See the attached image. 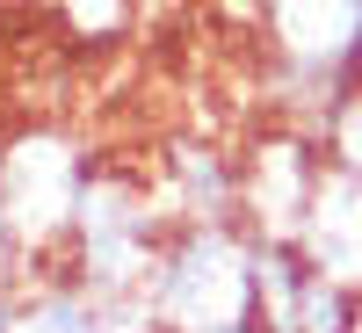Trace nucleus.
<instances>
[{
  "label": "nucleus",
  "instance_id": "6",
  "mask_svg": "<svg viewBox=\"0 0 362 333\" xmlns=\"http://www.w3.org/2000/svg\"><path fill=\"white\" fill-rule=\"evenodd\" d=\"M210 333H268L261 319H232V326H210Z\"/></svg>",
  "mask_w": 362,
  "mask_h": 333
},
{
  "label": "nucleus",
  "instance_id": "2",
  "mask_svg": "<svg viewBox=\"0 0 362 333\" xmlns=\"http://www.w3.org/2000/svg\"><path fill=\"white\" fill-rule=\"evenodd\" d=\"M160 196L174 218H239L247 225V153L218 138H167L160 145Z\"/></svg>",
  "mask_w": 362,
  "mask_h": 333
},
{
  "label": "nucleus",
  "instance_id": "3",
  "mask_svg": "<svg viewBox=\"0 0 362 333\" xmlns=\"http://www.w3.org/2000/svg\"><path fill=\"white\" fill-rule=\"evenodd\" d=\"M290 239H297V247H305L334 283H348V290L362 297V174H348V167L326 160L319 189H312V210H305V225H297Z\"/></svg>",
  "mask_w": 362,
  "mask_h": 333
},
{
  "label": "nucleus",
  "instance_id": "4",
  "mask_svg": "<svg viewBox=\"0 0 362 333\" xmlns=\"http://www.w3.org/2000/svg\"><path fill=\"white\" fill-rule=\"evenodd\" d=\"M319 145H326V160H334V167L362 174V95H348V102L334 109V124L319 131Z\"/></svg>",
  "mask_w": 362,
  "mask_h": 333
},
{
  "label": "nucleus",
  "instance_id": "5",
  "mask_svg": "<svg viewBox=\"0 0 362 333\" xmlns=\"http://www.w3.org/2000/svg\"><path fill=\"white\" fill-rule=\"evenodd\" d=\"M22 268H29V254H22V239L8 225V210H0V283H22Z\"/></svg>",
  "mask_w": 362,
  "mask_h": 333
},
{
  "label": "nucleus",
  "instance_id": "1",
  "mask_svg": "<svg viewBox=\"0 0 362 333\" xmlns=\"http://www.w3.org/2000/svg\"><path fill=\"white\" fill-rule=\"evenodd\" d=\"M145 312L174 333H210L254 319V225L239 218H174L153 268H145Z\"/></svg>",
  "mask_w": 362,
  "mask_h": 333
}]
</instances>
